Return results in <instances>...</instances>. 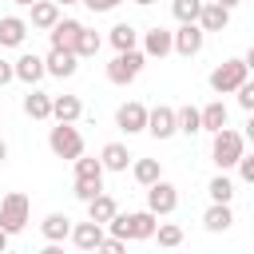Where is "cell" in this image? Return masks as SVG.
Here are the masks:
<instances>
[{
  "label": "cell",
  "mask_w": 254,
  "mask_h": 254,
  "mask_svg": "<svg viewBox=\"0 0 254 254\" xmlns=\"http://www.w3.org/2000/svg\"><path fill=\"white\" fill-rule=\"evenodd\" d=\"M242 64H246V71H250V75H254V44H250V48H246V56H242Z\"/></svg>",
  "instance_id": "41"
},
{
  "label": "cell",
  "mask_w": 254,
  "mask_h": 254,
  "mask_svg": "<svg viewBox=\"0 0 254 254\" xmlns=\"http://www.w3.org/2000/svg\"><path fill=\"white\" fill-rule=\"evenodd\" d=\"M234 95H238V107H242V111L250 115V111H254V79H246V83H242V87H238Z\"/></svg>",
  "instance_id": "35"
},
{
  "label": "cell",
  "mask_w": 254,
  "mask_h": 254,
  "mask_svg": "<svg viewBox=\"0 0 254 254\" xmlns=\"http://www.w3.org/2000/svg\"><path fill=\"white\" fill-rule=\"evenodd\" d=\"M40 234H44L48 242H64V238H71V218H67V214H60V210H52V214H44Z\"/></svg>",
  "instance_id": "21"
},
{
  "label": "cell",
  "mask_w": 254,
  "mask_h": 254,
  "mask_svg": "<svg viewBox=\"0 0 254 254\" xmlns=\"http://www.w3.org/2000/svg\"><path fill=\"white\" fill-rule=\"evenodd\" d=\"M119 4H123V0H83L87 12H115Z\"/></svg>",
  "instance_id": "38"
},
{
  "label": "cell",
  "mask_w": 254,
  "mask_h": 254,
  "mask_svg": "<svg viewBox=\"0 0 254 254\" xmlns=\"http://www.w3.org/2000/svg\"><path fill=\"white\" fill-rule=\"evenodd\" d=\"M139 28L135 24H111V32H107V44L115 48V52H135L139 48Z\"/></svg>",
  "instance_id": "18"
},
{
  "label": "cell",
  "mask_w": 254,
  "mask_h": 254,
  "mask_svg": "<svg viewBox=\"0 0 254 254\" xmlns=\"http://www.w3.org/2000/svg\"><path fill=\"white\" fill-rule=\"evenodd\" d=\"M71 194H75L79 202H91L95 194H103V183H91V179H75V187H71Z\"/></svg>",
  "instance_id": "34"
},
{
  "label": "cell",
  "mask_w": 254,
  "mask_h": 254,
  "mask_svg": "<svg viewBox=\"0 0 254 254\" xmlns=\"http://www.w3.org/2000/svg\"><path fill=\"white\" fill-rule=\"evenodd\" d=\"M171 12H175V20H179V24H198L202 0H175V4H171Z\"/></svg>",
  "instance_id": "31"
},
{
  "label": "cell",
  "mask_w": 254,
  "mask_h": 254,
  "mask_svg": "<svg viewBox=\"0 0 254 254\" xmlns=\"http://www.w3.org/2000/svg\"><path fill=\"white\" fill-rule=\"evenodd\" d=\"M115 127H119L123 135H139V131H147V107H143L139 99L119 103V107H115Z\"/></svg>",
  "instance_id": "9"
},
{
  "label": "cell",
  "mask_w": 254,
  "mask_h": 254,
  "mask_svg": "<svg viewBox=\"0 0 254 254\" xmlns=\"http://www.w3.org/2000/svg\"><path fill=\"white\" fill-rule=\"evenodd\" d=\"M24 115H28V119H52V95L40 91V87H28V95H24Z\"/></svg>",
  "instance_id": "22"
},
{
  "label": "cell",
  "mask_w": 254,
  "mask_h": 254,
  "mask_svg": "<svg viewBox=\"0 0 254 254\" xmlns=\"http://www.w3.org/2000/svg\"><path fill=\"white\" fill-rule=\"evenodd\" d=\"M8 254H16V250H8Z\"/></svg>",
  "instance_id": "50"
},
{
  "label": "cell",
  "mask_w": 254,
  "mask_h": 254,
  "mask_svg": "<svg viewBox=\"0 0 254 254\" xmlns=\"http://www.w3.org/2000/svg\"><path fill=\"white\" fill-rule=\"evenodd\" d=\"M107 230H111V238H123V242H147V238H155L159 218L151 210H131V214H115L107 222Z\"/></svg>",
  "instance_id": "1"
},
{
  "label": "cell",
  "mask_w": 254,
  "mask_h": 254,
  "mask_svg": "<svg viewBox=\"0 0 254 254\" xmlns=\"http://www.w3.org/2000/svg\"><path fill=\"white\" fill-rule=\"evenodd\" d=\"M214 4H218V8H226V12H234V8L242 4V0H214Z\"/></svg>",
  "instance_id": "43"
},
{
  "label": "cell",
  "mask_w": 254,
  "mask_h": 254,
  "mask_svg": "<svg viewBox=\"0 0 254 254\" xmlns=\"http://www.w3.org/2000/svg\"><path fill=\"white\" fill-rule=\"evenodd\" d=\"M8 242H12V234H4V230H0V254H8V250H12Z\"/></svg>",
  "instance_id": "44"
},
{
  "label": "cell",
  "mask_w": 254,
  "mask_h": 254,
  "mask_svg": "<svg viewBox=\"0 0 254 254\" xmlns=\"http://www.w3.org/2000/svg\"><path fill=\"white\" fill-rule=\"evenodd\" d=\"M143 64H147V56H143L139 48H135V52H115V60L107 64V79H111L115 87H127V83L139 79Z\"/></svg>",
  "instance_id": "6"
},
{
  "label": "cell",
  "mask_w": 254,
  "mask_h": 254,
  "mask_svg": "<svg viewBox=\"0 0 254 254\" xmlns=\"http://www.w3.org/2000/svg\"><path fill=\"white\" fill-rule=\"evenodd\" d=\"M242 155H246V139H242V131L222 127V131L210 139V159H214V167H218V171L238 167V159H242Z\"/></svg>",
  "instance_id": "2"
},
{
  "label": "cell",
  "mask_w": 254,
  "mask_h": 254,
  "mask_svg": "<svg viewBox=\"0 0 254 254\" xmlns=\"http://www.w3.org/2000/svg\"><path fill=\"white\" fill-rule=\"evenodd\" d=\"M238 179H242V183H250V187H254V151H250V155H242V159H238Z\"/></svg>",
  "instance_id": "37"
},
{
  "label": "cell",
  "mask_w": 254,
  "mask_h": 254,
  "mask_svg": "<svg viewBox=\"0 0 254 254\" xmlns=\"http://www.w3.org/2000/svg\"><path fill=\"white\" fill-rule=\"evenodd\" d=\"M48 151L56 155V159H79L83 155V135H79V127L75 123H56L52 131H48Z\"/></svg>",
  "instance_id": "5"
},
{
  "label": "cell",
  "mask_w": 254,
  "mask_h": 254,
  "mask_svg": "<svg viewBox=\"0 0 254 254\" xmlns=\"http://www.w3.org/2000/svg\"><path fill=\"white\" fill-rule=\"evenodd\" d=\"M175 206H179V187H175V183L159 179L155 187H147V210H151L155 218H167V214H175Z\"/></svg>",
  "instance_id": "7"
},
{
  "label": "cell",
  "mask_w": 254,
  "mask_h": 254,
  "mask_svg": "<svg viewBox=\"0 0 254 254\" xmlns=\"http://www.w3.org/2000/svg\"><path fill=\"white\" fill-rule=\"evenodd\" d=\"M135 4H139V8H147V4H155V0H135Z\"/></svg>",
  "instance_id": "48"
},
{
  "label": "cell",
  "mask_w": 254,
  "mask_h": 254,
  "mask_svg": "<svg viewBox=\"0 0 254 254\" xmlns=\"http://www.w3.org/2000/svg\"><path fill=\"white\" fill-rule=\"evenodd\" d=\"M175 123H179V135H187V139H194L198 131H202V119H198V107H175Z\"/></svg>",
  "instance_id": "28"
},
{
  "label": "cell",
  "mask_w": 254,
  "mask_h": 254,
  "mask_svg": "<svg viewBox=\"0 0 254 254\" xmlns=\"http://www.w3.org/2000/svg\"><path fill=\"white\" fill-rule=\"evenodd\" d=\"M198 119H202V131H210V135H218V131L226 127V119H230V111H226V103H222V99H210L206 107H198Z\"/></svg>",
  "instance_id": "20"
},
{
  "label": "cell",
  "mask_w": 254,
  "mask_h": 254,
  "mask_svg": "<svg viewBox=\"0 0 254 254\" xmlns=\"http://www.w3.org/2000/svg\"><path fill=\"white\" fill-rule=\"evenodd\" d=\"M44 71L56 75V79H71V75L79 71V56H75V52H64V48H52V52L44 56Z\"/></svg>",
  "instance_id": "12"
},
{
  "label": "cell",
  "mask_w": 254,
  "mask_h": 254,
  "mask_svg": "<svg viewBox=\"0 0 254 254\" xmlns=\"http://www.w3.org/2000/svg\"><path fill=\"white\" fill-rule=\"evenodd\" d=\"M131 151L123 147V143H107L103 151H99V163H103V171H127L131 167Z\"/></svg>",
  "instance_id": "25"
},
{
  "label": "cell",
  "mask_w": 254,
  "mask_h": 254,
  "mask_svg": "<svg viewBox=\"0 0 254 254\" xmlns=\"http://www.w3.org/2000/svg\"><path fill=\"white\" fill-rule=\"evenodd\" d=\"M40 254H64V242H44V250Z\"/></svg>",
  "instance_id": "42"
},
{
  "label": "cell",
  "mask_w": 254,
  "mask_h": 254,
  "mask_svg": "<svg viewBox=\"0 0 254 254\" xmlns=\"http://www.w3.org/2000/svg\"><path fill=\"white\" fill-rule=\"evenodd\" d=\"M87 24H79V20H71V16H60V24L48 32V40H52V48H64V52H75V44H79V32H83Z\"/></svg>",
  "instance_id": "13"
},
{
  "label": "cell",
  "mask_w": 254,
  "mask_h": 254,
  "mask_svg": "<svg viewBox=\"0 0 254 254\" xmlns=\"http://www.w3.org/2000/svg\"><path fill=\"white\" fill-rule=\"evenodd\" d=\"M99 48H103V36L91 32V28H83V32H79V44H75V56H79V60H91Z\"/></svg>",
  "instance_id": "30"
},
{
  "label": "cell",
  "mask_w": 254,
  "mask_h": 254,
  "mask_svg": "<svg viewBox=\"0 0 254 254\" xmlns=\"http://www.w3.org/2000/svg\"><path fill=\"white\" fill-rule=\"evenodd\" d=\"M246 79H250V71H246L242 56H238V60H222V64L210 71V79H206V83H210V91H214V95H234Z\"/></svg>",
  "instance_id": "4"
},
{
  "label": "cell",
  "mask_w": 254,
  "mask_h": 254,
  "mask_svg": "<svg viewBox=\"0 0 254 254\" xmlns=\"http://www.w3.org/2000/svg\"><path fill=\"white\" fill-rule=\"evenodd\" d=\"M28 218H32V202L24 190H12L0 198V230L4 234H20L28 226Z\"/></svg>",
  "instance_id": "3"
},
{
  "label": "cell",
  "mask_w": 254,
  "mask_h": 254,
  "mask_svg": "<svg viewBox=\"0 0 254 254\" xmlns=\"http://www.w3.org/2000/svg\"><path fill=\"white\" fill-rule=\"evenodd\" d=\"M115 214H119V202H115L107 190H103V194H95V198L87 202V218H91V222H99V226H107Z\"/></svg>",
  "instance_id": "23"
},
{
  "label": "cell",
  "mask_w": 254,
  "mask_h": 254,
  "mask_svg": "<svg viewBox=\"0 0 254 254\" xmlns=\"http://www.w3.org/2000/svg\"><path fill=\"white\" fill-rule=\"evenodd\" d=\"M202 44H206V32L198 24H179V32H175V56L190 60V56L202 52Z\"/></svg>",
  "instance_id": "11"
},
{
  "label": "cell",
  "mask_w": 254,
  "mask_h": 254,
  "mask_svg": "<svg viewBox=\"0 0 254 254\" xmlns=\"http://www.w3.org/2000/svg\"><path fill=\"white\" fill-rule=\"evenodd\" d=\"M139 44H143L139 52H143L147 60H163V56H171V52H175V32H167V28H159V24H155V28H147V32L139 36Z\"/></svg>",
  "instance_id": "8"
},
{
  "label": "cell",
  "mask_w": 254,
  "mask_h": 254,
  "mask_svg": "<svg viewBox=\"0 0 254 254\" xmlns=\"http://www.w3.org/2000/svg\"><path fill=\"white\" fill-rule=\"evenodd\" d=\"M79 115H83L79 95H52V119L56 123H75Z\"/></svg>",
  "instance_id": "19"
},
{
  "label": "cell",
  "mask_w": 254,
  "mask_h": 254,
  "mask_svg": "<svg viewBox=\"0 0 254 254\" xmlns=\"http://www.w3.org/2000/svg\"><path fill=\"white\" fill-rule=\"evenodd\" d=\"M12 67H16V79L20 83H28V87H36L48 71H44V56H36V52H24L20 60H12Z\"/></svg>",
  "instance_id": "14"
},
{
  "label": "cell",
  "mask_w": 254,
  "mask_h": 254,
  "mask_svg": "<svg viewBox=\"0 0 254 254\" xmlns=\"http://www.w3.org/2000/svg\"><path fill=\"white\" fill-rule=\"evenodd\" d=\"M4 159H8V143L0 139V163H4Z\"/></svg>",
  "instance_id": "46"
},
{
  "label": "cell",
  "mask_w": 254,
  "mask_h": 254,
  "mask_svg": "<svg viewBox=\"0 0 254 254\" xmlns=\"http://www.w3.org/2000/svg\"><path fill=\"white\" fill-rule=\"evenodd\" d=\"M95 254H127V242H123V238H111V234H107V238L99 242V250H95Z\"/></svg>",
  "instance_id": "36"
},
{
  "label": "cell",
  "mask_w": 254,
  "mask_h": 254,
  "mask_svg": "<svg viewBox=\"0 0 254 254\" xmlns=\"http://www.w3.org/2000/svg\"><path fill=\"white\" fill-rule=\"evenodd\" d=\"M79 254H95V250H79Z\"/></svg>",
  "instance_id": "49"
},
{
  "label": "cell",
  "mask_w": 254,
  "mask_h": 254,
  "mask_svg": "<svg viewBox=\"0 0 254 254\" xmlns=\"http://www.w3.org/2000/svg\"><path fill=\"white\" fill-rule=\"evenodd\" d=\"M75 179L103 183V163H99V159H87V155H79V159H75Z\"/></svg>",
  "instance_id": "32"
},
{
  "label": "cell",
  "mask_w": 254,
  "mask_h": 254,
  "mask_svg": "<svg viewBox=\"0 0 254 254\" xmlns=\"http://www.w3.org/2000/svg\"><path fill=\"white\" fill-rule=\"evenodd\" d=\"M107 238V230L99 226V222H71V242H75V250H99V242Z\"/></svg>",
  "instance_id": "15"
},
{
  "label": "cell",
  "mask_w": 254,
  "mask_h": 254,
  "mask_svg": "<svg viewBox=\"0 0 254 254\" xmlns=\"http://www.w3.org/2000/svg\"><path fill=\"white\" fill-rule=\"evenodd\" d=\"M242 139H246V143H254V111H250V115H246V123H242Z\"/></svg>",
  "instance_id": "40"
},
{
  "label": "cell",
  "mask_w": 254,
  "mask_h": 254,
  "mask_svg": "<svg viewBox=\"0 0 254 254\" xmlns=\"http://www.w3.org/2000/svg\"><path fill=\"white\" fill-rule=\"evenodd\" d=\"M60 24V8L52 4V0H40V4H32V20H28V28H40V32H52Z\"/></svg>",
  "instance_id": "24"
},
{
  "label": "cell",
  "mask_w": 254,
  "mask_h": 254,
  "mask_svg": "<svg viewBox=\"0 0 254 254\" xmlns=\"http://www.w3.org/2000/svg\"><path fill=\"white\" fill-rule=\"evenodd\" d=\"M155 238H159V246H163V250H175V246L183 242V226H179V222H159Z\"/></svg>",
  "instance_id": "33"
},
{
  "label": "cell",
  "mask_w": 254,
  "mask_h": 254,
  "mask_svg": "<svg viewBox=\"0 0 254 254\" xmlns=\"http://www.w3.org/2000/svg\"><path fill=\"white\" fill-rule=\"evenodd\" d=\"M226 24H230V12H226V8H218L214 0L202 4V12H198V28H202V32H222Z\"/></svg>",
  "instance_id": "26"
},
{
  "label": "cell",
  "mask_w": 254,
  "mask_h": 254,
  "mask_svg": "<svg viewBox=\"0 0 254 254\" xmlns=\"http://www.w3.org/2000/svg\"><path fill=\"white\" fill-rule=\"evenodd\" d=\"M147 131L163 143V139H171V135H179V123H175V107H167V103H159V107H147Z\"/></svg>",
  "instance_id": "10"
},
{
  "label": "cell",
  "mask_w": 254,
  "mask_h": 254,
  "mask_svg": "<svg viewBox=\"0 0 254 254\" xmlns=\"http://www.w3.org/2000/svg\"><path fill=\"white\" fill-rule=\"evenodd\" d=\"M202 226H206L210 234H226V230L234 226V210H230L226 202H210L206 214H202Z\"/></svg>",
  "instance_id": "17"
},
{
  "label": "cell",
  "mask_w": 254,
  "mask_h": 254,
  "mask_svg": "<svg viewBox=\"0 0 254 254\" xmlns=\"http://www.w3.org/2000/svg\"><path fill=\"white\" fill-rule=\"evenodd\" d=\"M12 4H20V8H32V4H40V0H12Z\"/></svg>",
  "instance_id": "47"
},
{
  "label": "cell",
  "mask_w": 254,
  "mask_h": 254,
  "mask_svg": "<svg viewBox=\"0 0 254 254\" xmlns=\"http://www.w3.org/2000/svg\"><path fill=\"white\" fill-rule=\"evenodd\" d=\"M206 194H210V202H226V206H230V198H234V183H230V175L218 171V175L206 183Z\"/></svg>",
  "instance_id": "29"
},
{
  "label": "cell",
  "mask_w": 254,
  "mask_h": 254,
  "mask_svg": "<svg viewBox=\"0 0 254 254\" xmlns=\"http://www.w3.org/2000/svg\"><path fill=\"white\" fill-rule=\"evenodd\" d=\"M56 8H67V4H83V0H52Z\"/></svg>",
  "instance_id": "45"
},
{
  "label": "cell",
  "mask_w": 254,
  "mask_h": 254,
  "mask_svg": "<svg viewBox=\"0 0 254 254\" xmlns=\"http://www.w3.org/2000/svg\"><path fill=\"white\" fill-rule=\"evenodd\" d=\"M12 79H16V67H12V60H4V56H0V87H4V83H12Z\"/></svg>",
  "instance_id": "39"
},
{
  "label": "cell",
  "mask_w": 254,
  "mask_h": 254,
  "mask_svg": "<svg viewBox=\"0 0 254 254\" xmlns=\"http://www.w3.org/2000/svg\"><path fill=\"white\" fill-rule=\"evenodd\" d=\"M28 32L32 28L24 16H0V48H24Z\"/></svg>",
  "instance_id": "16"
},
{
  "label": "cell",
  "mask_w": 254,
  "mask_h": 254,
  "mask_svg": "<svg viewBox=\"0 0 254 254\" xmlns=\"http://www.w3.org/2000/svg\"><path fill=\"white\" fill-rule=\"evenodd\" d=\"M0 127H4V123H0Z\"/></svg>",
  "instance_id": "51"
},
{
  "label": "cell",
  "mask_w": 254,
  "mask_h": 254,
  "mask_svg": "<svg viewBox=\"0 0 254 254\" xmlns=\"http://www.w3.org/2000/svg\"><path fill=\"white\" fill-rule=\"evenodd\" d=\"M131 175H135L139 187H155L163 179V167H159V159H135L131 163Z\"/></svg>",
  "instance_id": "27"
}]
</instances>
